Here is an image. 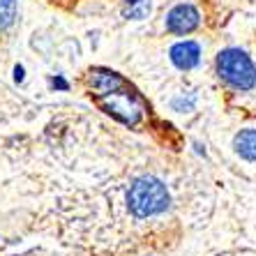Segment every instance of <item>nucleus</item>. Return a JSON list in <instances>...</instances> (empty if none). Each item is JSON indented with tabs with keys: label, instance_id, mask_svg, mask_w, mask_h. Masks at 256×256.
Returning a JSON list of instances; mask_svg holds the SVG:
<instances>
[{
	"label": "nucleus",
	"instance_id": "obj_1",
	"mask_svg": "<svg viewBox=\"0 0 256 256\" xmlns=\"http://www.w3.org/2000/svg\"><path fill=\"white\" fill-rule=\"evenodd\" d=\"M168 206H171V194H168L166 185L150 176L134 180L127 192V208L136 220L157 217V214L166 212Z\"/></svg>",
	"mask_w": 256,
	"mask_h": 256
},
{
	"label": "nucleus",
	"instance_id": "obj_9",
	"mask_svg": "<svg viewBox=\"0 0 256 256\" xmlns=\"http://www.w3.org/2000/svg\"><path fill=\"white\" fill-rule=\"evenodd\" d=\"M150 14V0H125L122 5V16L132 21H141Z\"/></svg>",
	"mask_w": 256,
	"mask_h": 256
},
{
	"label": "nucleus",
	"instance_id": "obj_5",
	"mask_svg": "<svg viewBox=\"0 0 256 256\" xmlns=\"http://www.w3.org/2000/svg\"><path fill=\"white\" fill-rule=\"evenodd\" d=\"M88 81H90V88L95 90L100 97L104 95H111L116 90L125 88L127 81L120 76L118 72H111V70H90L88 72Z\"/></svg>",
	"mask_w": 256,
	"mask_h": 256
},
{
	"label": "nucleus",
	"instance_id": "obj_3",
	"mask_svg": "<svg viewBox=\"0 0 256 256\" xmlns=\"http://www.w3.org/2000/svg\"><path fill=\"white\" fill-rule=\"evenodd\" d=\"M108 97L106 102H104V108H106L111 116H116L118 120H122L125 125H134L138 120V116H141V100H138L134 92H130L125 88L116 90V92H111V95H104Z\"/></svg>",
	"mask_w": 256,
	"mask_h": 256
},
{
	"label": "nucleus",
	"instance_id": "obj_8",
	"mask_svg": "<svg viewBox=\"0 0 256 256\" xmlns=\"http://www.w3.org/2000/svg\"><path fill=\"white\" fill-rule=\"evenodd\" d=\"M18 16V2L16 0H0V35L7 32L16 24Z\"/></svg>",
	"mask_w": 256,
	"mask_h": 256
},
{
	"label": "nucleus",
	"instance_id": "obj_7",
	"mask_svg": "<svg viewBox=\"0 0 256 256\" xmlns=\"http://www.w3.org/2000/svg\"><path fill=\"white\" fill-rule=\"evenodd\" d=\"M233 148L242 160L256 162V130H242L233 138Z\"/></svg>",
	"mask_w": 256,
	"mask_h": 256
},
{
	"label": "nucleus",
	"instance_id": "obj_4",
	"mask_svg": "<svg viewBox=\"0 0 256 256\" xmlns=\"http://www.w3.org/2000/svg\"><path fill=\"white\" fill-rule=\"evenodd\" d=\"M201 24V14L190 2H180L166 14V30L173 35H187L192 30H196Z\"/></svg>",
	"mask_w": 256,
	"mask_h": 256
},
{
	"label": "nucleus",
	"instance_id": "obj_2",
	"mask_svg": "<svg viewBox=\"0 0 256 256\" xmlns=\"http://www.w3.org/2000/svg\"><path fill=\"white\" fill-rule=\"evenodd\" d=\"M217 74L236 90L256 88V65L240 48H224L217 56Z\"/></svg>",
	"mask_w": 256,
	"mask_h": 256
},
{
	"label": "nucleus",
	"instance_id": "obj_6",
	"mask_svg": "<svg viewBox=\"0 0 256 256\" xmlns=\"http://www.w3.org/2000/svg\"><path fill=\"white\" fill-rule=\"evenodd\" d=\"M171 62L182 72L194 70V67H198V62H201V46H198L196 42H190V40H187V42L173 44Z\"/></svg>",
	"mask_w": 256,
	"mask_h": 256
}]
</instances>
